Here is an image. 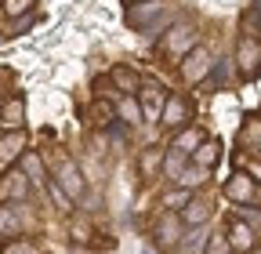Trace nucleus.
<instances>
[{"mask_svg":"<svg viewBox=\"0 0 261 254\" xmlns=\"http://www.w3.org/2000/svg\"><path fill=\"white\" fill-rule=\"evenodd\" d=\"M171 22H174V11L163 8L160 0H149V4H130L127 8V26L138 29V33H145V37H163Z\"/></svg>","mask_w":261,"mask_h":254,"instance_id":"nucleus-1","label":"nucleus"},{"mask_svg":"<svg viewBox=\"0 0 261 254\" xmlns=\"http://www.w3.org/2000/svg\"><path fill=\"white\" fill-rule=\"evenodd\" d=\"M196 44H200V33H196V22H171L167 26V33H163V40H160V55H167V58H174V62H181Z\"/></svg>","mask_w":261,"mask_h":254,"instance_id":"nucleus-2","label":"nucleus"},{"mask_svg":"<svg viewBox=\"0 0 261 254\" xmlns=\"http://www.w3.org/2000/svg\"><path fill=\"white\" fill-rule=\"evenodd\" d=\"M55 182L62 185V193L69 196L73 204H80L84 193H87V185H84V174H80L76 160H73V156H65L62 149L55 153Z\"/></svg>","mask_w":261,"mask_h":254,"instance_id":"nucleus-3","label":"nucleus"},{"mask_svg":"<svg viewBox=\"0 0 261 254\" xmlns=\"http://www.w3.org/2000/svg\"><path fill=\"white\" fill-rule=\"evenodd\" d=\"M163 102H167V87H163V84H160L156 77H142V87H138V106H142V120H152V123H160Z\"/></svg>","mask_w":261,"mask_h":254,"instance_id":"nucleus-4","label":"nucleus"},{"mask_svg":"<svg viewBox=\"0 0 261 254\" xmlns=\"http://www.w3.org/2000/svg\"><path fill=\"white\" fill-rule=\"evenodd\" d=\"M192 123V98L189 94H167V102H163V113H160V127H167V131H181V127Z\"/></svg>","mask_w":261,"mask_h":254,"instance_id":"nucleus-5","label":"nucleus"},{"mask_svg":"<svg viewBox=\"0 0 261 254\" xmlns=\"http://www.w3.org/2000/svg\"><path fill=\"white\" fill-rule=\"evenodd\" d=\"M236 69L243 80H257L261 77V40L257 37H240L236 44Z\"/></svg>","mask_w":261,"mask_h":254,"instance_id":"nucleus-6","label":"nucleus"},{"mask_svg":"<svg viewBox=\"0 0 261 254\" xmlns=\"http://www.w3.org/2000/svg\"><path fill=\"white\" fill-rule=\"evenodd\" d=\"M181 218H178V211H163L160 218H156V225H152V243L160 247V250H174L178 243H181Z\"/></svg>","mask_w":261,"mask_h":254,"instance_id":"nucleus-7","label":"nucleus"},{"mask_svg":"<svg viewBox=\"0 0 261 254\" xmlns=\"http://www.w3.org/2000/svg\"><path fill=\"white\" fill-rule=\"evenodd\" d=\"M211 66H214V58H211V51H207L203 44H196V47L178 62V69H181V80H185V84H203V77L211 73Z\"/></svg>","mask_w":261,"mask_h":254,"instance_id":"nucleus-8","label":"nucleus"},{"mask_svg":"<svg viewBox=\"0 0 261 254\" xmlns=\"http://www.w3.org/2000/svg\"><path fill=\"white\" fill-rule=\"evenodd\" d=\"M225 196L236 207H250V204H257V185L247 171H232V178L225 182Z\"/></svg>","mask_w":261,"mask_h":254,"instance_id":"nucleus-9","label":"nucleus"},{"mask_svg":"<svg viewBox=\"0 0 261 254\" xmlns=\"http://www.w3.org/2000/svg\"><path fill=\"white\" fill-rule=\"evenodd\" d=\"M25 204L29 200V178L22 174V167H11L0 174V204Z\"/></svg>","mask_w":261,"mask_h":254,"instance_id":"nucleus-10","label":"nucleus"},{"mask_svg":"<svg viewBox=\"0 0 261 254\" xmlns=\"http://www.w3.org/2000/svg\"><path fill=\"white\" fill-rule=\"evenodd\" d=\"M225 240H228V247H232V254H250L254 247H257V233L247 225V221H240L236 214L228 218V229H225Z\"/></svg>","mask_w":261,"mask_h":254,"instance_id":"nucleus-11","label":"nucleus"},{"mask_svg":"<svg viewBox=\"0 0 261 254\" xmlns=\"http://www.w3.org/2000/svg\"><path fill=\"white\" fill-rule=\"evenodd\" d=\"M211 200L207 196H189V204L178 211V218H181V225H189V229H200L203 225V221L211 218Z\"/></svg>","mask_w":261,"mask_h":254,"instance_id":"nucleus-12","label":"nucleus"},{"mask_svg":"<svg viewBox=\"0 0 261 254\" xmlns=\"http://www.w3.org/2000/svg\"><path fill=\"white\" fill-rule=\"evenodd\" d=\"M22 123H25V94H11L0 106V127L4 131H22Z\"/></svg>","mask_w":261,"mask_h":254,"instance_id":"nucleus-13","label":"nucleus"},{"mask_svg":"<svg viewBox=\"0 0 261 254\" xmlns=\"http://www.w3.org/2000/svg\"><path fill=\"white\" fill-rule=\"evenodd\" d=\"M109 80H113V87H116L120 98H130V94H138V87H142V73H135L130 66H113L109 69Z\"/></svg>","mask_w":261,"mask_h":254,"instance_id":"nucleus-14","label":"nucleus"},{"mask_svg":"<svg viewBox=\"0 0 261 254\" xmlns=\"http://www.w3.org/2000/svg\"><path fill=\"white\" fill-rule=\"evenodd\" d=\"M25 229V218H22V204L8 207V204H0V236H8V240H18Z\"/></svg>","mask_w":261,"mask_h":254,"instance_id":"nucleus-15","label":"nucleus"},{"mask_svg":"<svg viewBox=\"0 0 261 254\" xmlns=\"http://www.w3.org/2000/svg\"><path fill=\"white\" fill-rule=\"evenodd\" d=\"M87 120L98 127V131H109V127L116 123V102L113 98H94L91 109H87Z\"/></svg>","mask_w":261,"mask_h":254,"instance_id":"nucleus-16","label":"nucleus"},{"mask_svg":"<svg viewBox=\"0 0 261 254\" xmlns=\"http://www.w3.org/2000/svg\"><path fill=\"white\" fill-rule=\"evenodd\" d=\"M207 142V135H203V127H181V131H174V142H171V149H178L181 156H192L196 149H200Z\"/></svg>","mask_w":261,"mask_h":254,"instance_id":"nucleus-17","label":"nucleus"},{"mask_svg":"<svg viewBox=\"0 0 261 254\" xmlns=\"http://www.w3.org/2000/svg\"><path fill=\"white\" fill-rule=\"evenodd\" d=\"M25 131H4L0 135V164H11V160H18V156L25 153Z\"/></svg>","mask_w":261,"mask_h":254,"instance_id":"nucleus-18","label":"nucleus"},{"mask_svg":"<svg viewBox=\"0 0 261 254\" xmlns=\"http://www.w3.org/2000/svg\"><path fill=\"white\" fill-rule=\"evenodd\" d=\"M189 160H192L196 167H203V171H214V164L221 160V142H218V138H207L200 149L189 156Z\"/></svg>","mask_w":261,"mask_h":254,"instance_id":"nucleus-19","label":"nucleus"},{"mask_svg":"<svg viewBox=\"0 0 261 254\" xmlns=\"http://www.w3.org/2000/svg\"><path fill=\"white\" fill-rule=\"evenodd\" d=\"M18 167H22V174L29 178V182H47V167H44V156L40 153H22L18 156Z\"/></svg>","mask_w":261,"mask_h":254,"instance_id":"nucleus-20","label":"nucleus"},{"mask_svg":"<svg viewBox=\"0 0 261 254\" xmlns=\"http://www.w3.org/2000/svg\"><path fill=\"white\" fill-rule=\"evenodd\" d=\"M116 120H123L127 127H138V123H142V106H138V94H130V98H120V102H116Z\"/></svg>","mask_w":261,"mask_h":254,"instance_id":"nucleus-21","label":"nucleus"},{"mask_svg":"<svg viewBox=\"0 0 261 254\" xmlns=\"http://www.w3.org/2000/svg\"><path fill=\"white\" fill-rule=\"evenodd\" d=\"M185 160H189V156H181L178 149H163V178H167V182H178V174L185 171Z\"/></svg>","mask_w":261,"mask_h":254,"instance_id":"nucleus-22","label":"nucleus"},{"mask_svg":"<svg viewBox=\"0 0 261 254\" xmlns=\"http://www.w3.org/2000/svg\"><path fill=\"white\" fill-rule=\"evenodd\" d=\"M211 178V171H203V167H196V164H189L181 174H178V185L181 189H196V185H203Z\"/></svg>","mask_w":261,"mask_h":254,"instance_id":"nucleus-23","label":"nucleus"},{"mask_svg":"<svg viewBox=\"0 0 261 254\" xmlns=\"http://www.w3.org/2000/svg\"><path fill=\"white\" fill-rule=\"evenodd\" d=\"M160 164H163V149H149V153H142V160H138V167H142L145 178H156Z\"/></svg>","mask_w":261,"mask_h":254,"instance_id":"nucleus-24","label":"nucleus"},{"mask_svg":"<svg viewBox=\"0 0 261 254\" xmlns=\"http://www.w3.org/2000/svg\"><path fill=\"white\" fill-rule=\"evenodd\" d=\"M240 142H243L247 149L261 153V120H250V123L243 127V135H240Z\"/></svg>","mask_w":261,"mask_h":254,"instance_id":"nucleus-25","label":"nucleus"},{"mask_svg":"<svg viewBox=\"0 0 261 254\" xmlns=\"http://www.w3.org/2000/svg\"><path fill=\"white\" fill-rule=\"evenodd\" d=\"M0 254H40V247L37 243H33V240H8L4 247H0Z\"/></svg>","mask_w":261,"mask_h":254,"instance_id":"nucleus-26","label":"nucleus"},{"mask_svg":"<svg viewBox=\"0 0 261 254\" xmlns=\"http://www.w3.org/2000/svg\"><path fill=\"white\" fill-rule=\"evenodd\" d=\"M33 4H37V0H4V15L8 18H22V15L33 11Z\"/></svg>","mask_w":261,"mask_h":254,"instance_id":"nucleus-27","label":"nucleus"},{"mask_svg":"<svg viewBox=\"0 0 261 254\" xmlns=\"http://www.w3.org/2000/svg\"><path fill=\"white\" fill-rule=\"evenodd\" d=\"M44 185H47V193H51V200L58 204V211H73V200H69V196H65V193H62V185H58L55 178H47Z\"/></svg>","mask_w":261,"mask_h":254,"instance_id":"nucleus-28","label":"nucleus"},{"mask_svg":"<svg viewBox=\"0 0 261 254\" xmlns=\"http://www.w3.org/2000/svg\"><path fill=\"white\" fill-rule=\"evenodd\" d=\"M203 254H232V247H228V240H225V233H214V236L207 240V247H203Z\"/></svg>","mask_w":261,"mask_h":254,"instance_id":"nucleus-29","label":"nucleus"},{"mask_svg":"<svg viewBox=\"0 0 261 254\" xmlns=\"http://www.w3.org/2000/svg\"><path fill=\"white\" fill-rule=\"evenodd\" d=\"M113 94H116V87L109 77H94V98H113Z\"/></svg>","mask_w":261,"mask_h":254,"instance_id":"nucleus-30","label":"nucleus"},{"mask_svg":"<svg viewBox=\"0 0 261 254\" xmlns=\"http://www.w3.org/2000/svg\"><path fill=\"white\" fill-rule=\"evenodd\" d=\"M236 218H240V221H247V225H250V229L261 236V214H257V211H250V207H240V214H236Z\"/></svg>","mask_w":261,"mask_h":254,"instance_id":"nucleus-31","label":"nucleus"},{"mask_svg":"<svg viewBox=\"0 0 261 254\" xmlns=\"http://www.w3.org/2000/svg\"><path fill=\"white\" fill-rule=\"evenodd\" d=\"M240 164H243V171H247L254 182H261V156H243Z\"/></svg>","mask_w":261,"mask_h":254,"instance_id":"nucleus-32","label":"nucleus"},{"mask_svg":"<svg viewBox=\"0 0 261 254\" xmlns=\"http://www.w3.org/2000/svg\"><path fill=\"white\" fill-rule=\"evenodd\" d=\"M130 4H142V0H127V8H130Z\"/></svg>","mask_w":261,"mask_h":254,"instance_id":"nucleus-33","label":"nucleus"}]
</instances>
